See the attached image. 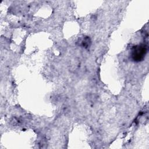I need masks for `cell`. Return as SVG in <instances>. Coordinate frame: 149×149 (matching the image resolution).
Instances as JSON below:
<instances>
[{"mask_svg": "<svg viewBox=\"0 0 149 149\" xmlns=\"http://www.w3.org/2000/svg\"><path fill=\"white\" fill-rule=\"evenodd\" d=\"M147 46L144 44L134 46L132 48L130 53L132 59L136 62L142 61L147 53Z\"/></svg>", "mask_w": 149, "mask_h": 149, "instance_id": "6da1fadb", "label": "cell"}]
</instances>
